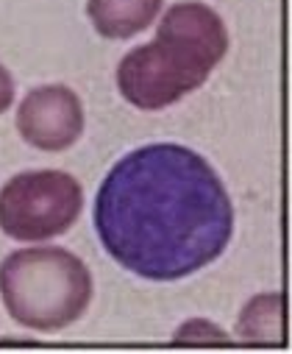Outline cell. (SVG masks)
Segmentation results:
<instances>
[{"label": "cell", "instance_id": "obj_1", "mask_svg": "<svg viewBox=\"0 0 292 354\" xmlns=\"http://www.w3.org/2000/svg\"><path fill=\"white\" fill-rule=\"evenodd\" d=\"M95 232L109 257L150 282L212 265L234 234V204L217 170L186 145L128 151L101 182Z\"/></svg>", "mask_w": 292, "mask_h": 354}, {"label": "cell", "instance_id": "obj_7", "mask_svg": "<svg viewBox=\"0 0 292 354\" xmlns=\"http://www.w3.org/2000/svg\"><path fill=\"white\" fill-rule=\"evenodd\" d=\"M237 332L242 343H253V346L284 343V296L281 293L253 296L240 313Z\"/></svg>", "mask_w": 292, "mask_h": 354}, {"label": "cell", "instance_id": "obj_6", "mask_svg": "<svg viewBox=\"0 0 292 354\" xmlns=\"http://www.w3.org/2000/svg\"><path fill=\"white\" fill-rule=\"evenodd\" d=\"M162 12V0H86L95 31L106 39H131Z\"/></svg>", "mask_w": 292, "mask_h": 354}, {"label": "cell", "instance_id": "obj_8", "mask_svg": "<svg viewBox=\"0 0 292 354\" xmlns=\"http://www.w3.org/2000/svg\"><path fill=\"white\" fill-rule=\"evenodd\" d=\"M173 343H231V337L212 321L192 318L178 326V332L173 335Z\"/></svg>", "mask_w": 292, "mask_h": 354}, {"label": "cell", "instance_id": "obj_4", "mask_svg": "<svg viewBox=\"0 0 292 354\" xmlns=\"http://www.w3.org/2000/svg\"><path fill=\"white\" fill-rule=\"evenodd\" d=\"M84 190L64 170H26L0 190V229L20 243L64 234L81 215Z\"/></svg>", "mask_w": 292, "mask_h": 354}, {"label": "cell", "instance_id": "obj_3", "mask_svg": "<svg viewBox=\"0 0 292 354\" xmlns=\"http://www.w3.org/2000/svg\"><path fill=\"white\" fill-rule=\"evenodd\" d=\"M0 296L20 326L59 332L86 313L92 274L67 248H20L0 262Z\"/></svg>", "mask_w": 292, "mask_h": 354}, {"label": "cell", "instance_id": "obj_2", "mask_svg": "<svg viewBox=\"0 0 292 354\" xmlns=\"http://www.w3.org/2000/svg\"><path fill=\"white\" fill-rule=\"evenodd\" d=\"M226 50L228 31L212 6L198 0L175 3L164 12L156 39L123 56L117 90L137 109H167L204 86Z\"/></svg>", "mask_w": 292, "mask_h": 354}, {"label": "cell", "instance_id": "obj_9", "mask_svg": "<svg viewBox=\"0 0 292 354\" xmlns=\"http://www.w3.org/2000/svg\"><path fill=\"white\" fill-rule=\"evenodd\" d=\"M14 101V78L12 73L0 64V115H3Z\"/></svg>", "mask_w": 292, "mask_h": 354}, {"label": "cell", "instance_id": "obj_5", "mask_svg": "<svg viewBox=\"0 0 292 354\" xmlns=\"http://www.w3.org/2000/svg\"><path fill=\"white\" fill-rule=\"evenodd\" d=\"M17 131L28 145L39 151H67L84 134L81 98L64 84L37 86L17 109Z\"/></svg>", "mask_w": 292, "mask_h": 354}]
</instances>
